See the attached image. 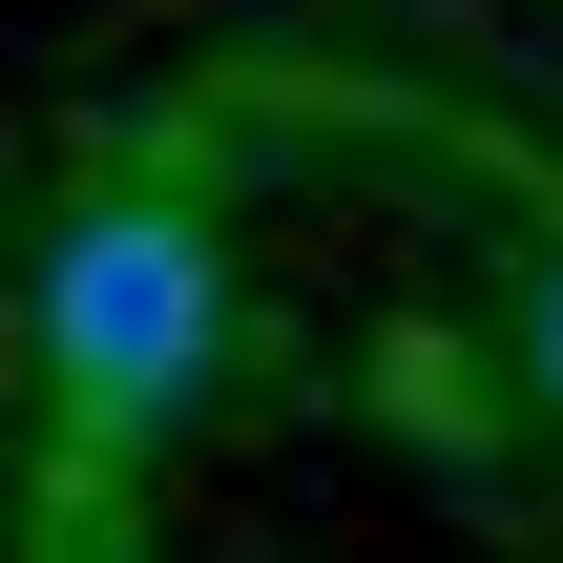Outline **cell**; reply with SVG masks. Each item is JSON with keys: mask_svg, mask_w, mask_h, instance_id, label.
<instances>
[{"mask_svg": "<svg viewBox=\"0 0 563 563\" xmlns=\"http://www.w3.org/2000/svg\"><path fill=\"white\" fill-rule=\"evenodd\" d=\"M522 376H543V397H563V251H543V272H522Z\"/></svg>", "mask_w": 563, "mask_h": 563, "instance_id": "7a4b0ae2", "label": "cell"}, {"mask_svg": "<svg viewBox=\"0 0 563 563\" xmlns=\"http://www.w3.org/2000/svg\"><path fill=\"white\" fill-rule=\"evenodd\" d=\"M21 313H42V418L125 481V460H167V439L209 418V376H230V230H209L188 188H63Z\"/></svg>", "mask_w": 563, "mask_h": 563, "instance_id": "6da1fadb", "label": "cell"}]
</instances>
